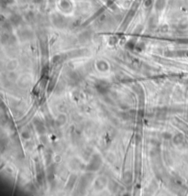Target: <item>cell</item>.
<instances>
[{"instance_id":"6da1fadb","label":"cell","mask_w":188,"mask_h":196,"mask_svg":"<svg viewBox=\"0 0 188 196\" xmlns=\"http://www.w3.org/2000/svg\"><path fill=\"white\" fill-rule=\"evenodd\" d=\"M108 88H109V84L106 82H101L97 84V89L98 90V92H100L102 93H107L108 91Z\"/></svg>"}]
</instances>
